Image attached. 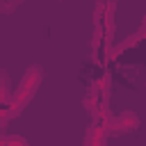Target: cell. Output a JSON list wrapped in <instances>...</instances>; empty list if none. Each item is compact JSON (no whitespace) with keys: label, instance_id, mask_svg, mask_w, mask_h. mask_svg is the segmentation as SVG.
Listing matches in <instances>:
<instances>
[{"label":"cell","instance_id":"obj_2","mask_svg":"<svg viewBox=\"0 0 146 146\" xmlns=\"http://www.w3.org/2000/svg\"><path fill=\"white\" fill-rule=\"evenodd\" d=\"M137 125H139V119H137L132 112H123L121 116L110 119V123H107V132L119 135V132H125V130H135Z\"/></svg>","mask_w":146,"mask_h":146},{"label":"cell","instance_id":"obj_4","mask_svg":"<svg viewBox=\"0 0 146 146\" xmlns=\"http://www.w3.org/2000/svg\"><path fill=\"white\" fill-rule=\"evenodd\" d=\"M0 146H27V141L16 135H0Z\"/></svg>","mask_w":146,"mask_h":146},{"label":"cell","instance_id":"obj_1","mask_svg":"<svg viewBox=\"0 0 146 146\" xmlns=\"http://www.w3.org/2000/svg\"><path fill=\"white\" fill-rule=\"evenodd\" d=\"M39 82H41V68H39V66H32V68L25 73V78H23V82H21V87H18V91H16V96H14V98L9 100V105H7L9 119L16 116V114L21 112V107H25V103H27V100L32 98V94L36 91Z\"/></svg>","mask_w":146,"mask_h":146},{"label":"cell","instance_id":"obj_5","mask_svg":"<svg viewBox=\"0 0 146 146\" xmlns=\"http://www.w3.org/2000/svg\"><path fill=\"white\" fill-rule=\"evenodd\" d=\"M23 0H0V11H5V14H11L18 5H21Z\"/></svg>","mask_w":146,"mask_h":146},{"label":"cell","instance_id":"obj_3","mask_svg":"<svg viewBox=\"0 0 146 146\" xmlns=\"http://www.w3.org/2000/svg\"><path fill=\"white\" fill-rule=\"evenodd\" d=\"M0 105H9V78L0 71Z\"/></svg>","mask_w":146,"mask_h":146}]
</instances>
